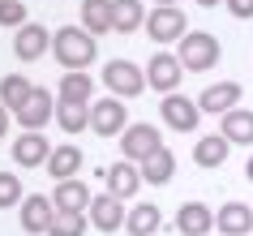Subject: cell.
I'll return each mask as SVG.
<instances>
[{
	"label": "cell",
	"mask_w": 253,
	"mask_h": 236,
	"mask_svg": "<svg viewBox=\"0 0 253 236\" xmlns=\"http://www.w3.org/2000/svg\"><path fill=\"white\" fill-rule=\"evenodd\" d=\"M52 56L65 73H86L99 56V39L86 26H60L52 35Z\"/></svg>",
	"instance_id": "obj_1"
},
{
	"label": "cell",
	"mask_w": 253,
	"mask_h": 236,
	"mask_svg": "<svg viewBox=\"0 0 253 236\" xmlns=\"http://www.w3.org/2000/svg\"><path fill=\"white\" fill-rule=\"evenodd\" d=\"M180 65L185 73H206V69L219 65V39H214L211 30H189L185 39H180Z\"/></svg>",
	"instance_id": "obj_2"
},
{
	"label": "cell",
	"mask_w": 253,
	"mask_h": 236,
	"mask_svg": "<svg viewBox=\"0 0 253 236\" xmlns=\"http://www.w3.org/2000/svg\"><path fill=\"white\" fill-rule=\"evenodd\" d=\"M103 86L116 99H137V94L146 91V69H137L133 60H107L103 65Z\"/></svg>",
	"instance_id": "obj_3"
},
{
	"label": "cell",
	"mask_w": 253,
	"mask_h": 236,
	"mask_svg": "<svg viewBox=\"0 0 253 236\" xmlns=\"http://www.w3.org/2000/svg\"><path fill=\"white\" fill-rule=\"evenodd\" d=\"M146 35L155 43H180L189 35V22H185V13L176 4H155L146 13Z\"/></svg>",
	"instance_id": "obj_4"
},
{
	"label": "cell",
	"mask_w": 253,
	"mask_h": 236,
	"mask_svg": "<svg viewBox=\"0 0 253 236\" xmlns=\"http://www.w3.org/2000/svg\"><path fill=\"white\" fill-rule=\"evenodd\" d=\"M90 129L99 138H120V133L129 129V107L120 103L116 94H107L99 103H90Z\"/></svg>",
	"instance_id": "obj_5"
},
{
	"label": "cell",
	"mask_w": 253,
	"mask_h": 236,
	"mask_svg": "<svg viewBox=\"0 0 253 236\" xmlns=\"http://www.w3.org/2000/svg\"><path fill=\"white\" fill-rule=\"evenodd\" d=\"M120 150H125V159H133V163H146L155 150H163V138H159L155 125L137 120V125H129V129L120 133Z\"/></svg>",
	"instance_id": "obj_6"
},
{
	"label": "cell",
	"mask_w": 253,
	"mask_h": 236,
	"mask_svg": "<svg viewBox=\"0 0 253 236\" xmlns=\"http://www.w3.org/2000/svg\"><path fill=\"white\" fill-rule=\"evenodd\" d=\"M159 112H163V125H168V129H176V133H193V129H198V120H202L198 99H185V94H176V91L163 94Z\"/></svg>",
	"instance_id": "obj_7"
},
{
	"label": "cell",
	"mask_w": 253,
	"mask_h": 236,
	"mask_svg": "<svg viewBox=\"0 0 253 236\" xmlns=\"http://www.w3.org/2000/svg\"><path fill=\"white\" fill-rule=\"evenodd\" d=\"M56 103H60V99H52L47 86H35L30 103L22 107V112H13V116H17V125H22L26 133H43V129H47V120L56 116Z\"/></svg>",
	"instance_id": "obj_8"
},
{
	"label": "cell",
	"mask_w": 253,
	"mask_h": 236,
	"mask_svg": "<svg viewBox=\"0 0 253 236\" xmlns=\"http://www.w3.org/2000/svg\"><path fill=\"white\" fill-rule=\"evenodd\" d=\"M180 73H185V65H180V56L172 52H155L146 60V86H155V91L172 94L176 86H180Z\"/></svg>",
	"instance_id": "obj_9"
},
{
	"label": "cell",
	"mask_w": 253,
	"mask_h": 236,
	"mask_svg": "<svg viewBox=\"0 0 253 236\" xmlns=\"http://www.w3.org/2000/svg\"><path fill=\"white\" fill-rule=\"evenodd\" d=\"M103 181H107V193L112 197L129 202V197L142 189V168H137L133 159H120V163H112V168L103 172Z\"/></svg>",
	"instance_id": "obj_10"
},
{
	"label": "cell",
	"mask_w": 253,
	"mask_h": 236,
	"mask_svg": "<svg viewBox=\"0 0 253 236\" xmlns=\"http://www.w3.org/2000/svg\"><path fill=\"white\" fill-rule=\"evenodd\" d=\"M52 223H56V202H52V197H43V193H30L26 202H22V228H26L30 236H43V232H52Z\"/></svg>",
	"instance_id": "obj_11"
},
{
	"label": "cell",
	"mask_w": 253,
	"mask_h": 236,
	"mask_svg": "<svg viewBox=\"0 0 253 236\" xmlns=\"http://www.w3.org/2000/svg\"><path fill=\"white\" fill-rule=\"evenodd\" d=\"M52 150L56 146H47L43 133H22V138H13V163L17 168H43L52 159Z\"/></svg>",
	"instance_id": "obj_12"
},
{
	"label": "cell",
	"mask_w": 253,
	"mask_h": 236,
	"mask_svg": "<svg viewBox=\"0 0 253 236\" xmlns=\"http://www.w3.org/2000/svg\"><path fill=\"white\" fill-rule=\"evenodd\" d=\"M13 52H17V60H39L43 52H52V35L39 26V22H26V26L13 35Z\"/></svg>",
	"instance_id": "obj_13"
},
{
	"label": "cell",
	"mask_w": 253,
	"mask_h": 236,
	"mask_svg": "<svg viewBox=\"0 0 253 236\" xmlns=\"http://www.w3.org/2000/svg\"><path fill=\"white\" fill-rule=\"evenodd\" d=\"M125 219H129V210H125V202L112 193H99L90 202V223L99 228V232H116V228H125Z\"/></svg>",
	"instance_id": "obj_14"
},
{
	"label": "cell",
	"mask_w": 253,
	"mask_h": 236,
	"mask_svg": "<svg viewBox=\"0 0 253 236\" xmlns=\"http://www.w3.org/2000/svg\"><path fill=\"white\" fill-rule=\"evenodd\" d=\"M240 82H214V86H206V91L198 94V107L202 112H219V116H227L232 107L240 103Z\"/></svg>",
	"instance_id": "obj_15"
},
{
	"label": "cell",
	"mask_w": 253,
	"mask_h": 236,
	"mask_svg": "<svg viewBox=\"0 0 253 236\" xmlns=\"http://www.w3.org/2000/svg\"><path fill=\"white\" fill-rule=\"evenodd\" d=\"M176 232H180V236H206V232H214V210L202 206V202H185V206L176 210Z\"/></svg>",
	"instance_id": "obj_16"
},
{
	"label": "cell",
	"mask_w": 253,
	"mask_h": 236,
	"mask_svg": "<svg viewBox=\"0 0 253 236\" xmlns=\"http://www.w3.org/2000/svg\"><path fill=\"white\" fill-rule=\"evenodd\" d=\"M52 202H56V210H73V215H90V189H86V181H60L56 185V193H52Z\"/></svg>",
	"instance_id": "obj_17"
},
{
	"label": "cell",
	"mask_w": 253,
	"mask_h": 236,
	"mask_svg": "<svg viewBox=\"0 0 253 236\" xmlns=\"http://www.w3.org/2000/svg\"><path fill=\"white\" fill-rule=\"evenodd\" d=\"M214 228L223 236H249L253 232V210L245 202H227V206L214 210Z\"/></svg>",
	"instance_id": "obj_18"
},
{
	"label": "cell",
	"mask_w": 253,
	"mask_h": 236,
	"mask_svg": "<svg viewBox=\"0 0 253 236\" xmlns=\"http://www.w3.org/2000/svg\"><path fill=\"white\" fill-rule=\"evenodd\" d=\"M227 150H232V142H227L223 133H211V138H198V146H193V163L206 172L223 168L227 163Z\"/></svg>",
	"instance_id": "obj_19"
},
{
	"label": "cell",
	"mask_w": 253,
	"mask_h": 236,
	"mask_svg": "<svg viewBox=\"0 0 253 236\" xmlns=\"http://www.w3.org/2000/svg\"><path fill=\"white\" fill-rule=\"evenodd\" d=\"M219 133L232 146H253V112L249 107H232L223 116V125H219Z\"/></svg>",
	"instance_id": "obj_20"
},
{
	"label": "cell",
	"mask_w": 253,
	"mask_h": 236,
	"mask_svg": "<svg viewBox=\"0 0 253 236\" xmlns=\"http://www.w3.org/2000/svg\"><path fill=\"white\" fill-rule=\"evenodd\" d=\"M137 26H146L142 0H112V30L116 35H133Z\"/></svg>",
	"instance_id": "obj_21"
},
{
	"label": "cell",
	"mask_w": 253,
	"mask_h": 236,
	"mask_svg": "<svg viewBox=\"0 0 253 236\" xmlns=\"http://www.w3.org/2000/svg\"><path fill=\"white\" fill-rule=\"evenodd\" d=\"M78 172H82V150L78 146H56L52 159H47V176L60 185V181H73Z\"/></svg>",
	"instance_id": "obj_22"
},
{
	"label": "cell",
	"mask_w": 253,
	"mask_h": 236,
	"mask_svg": "<svg viewBox=\"0 0 253 236\" xmlns=\"http://www.w3.org/2000/svg\"><path fill=\"white\" fill-rule=\"evenodd\" d=\"M125 228H129V236H155V232L163 228V210L155 206V202H142V206L129 210Z\"/></svg>",
	"instance_id": "obj_23"
},
{
	"label": "cell",
	"mask_w": 253,
	"mask_h": 236,
	"mask_svg": "<svg viewBox=\"0 0 253 236\" xmlns=\"http://www.w3.org/2000/svg\"><path fill=\"white\" fill-rule=\"evenodd\" d=\"M56 99L60 103H94V78L90 73H65Z\"/></svg>",
	"instance_id": "obj_24"
},
{
	"label": "cell",
	"mask_w": 253,
	"mask_h": 236,
	"mask_svg": "<svg viewBox=\"0 0 253 236\" xmlns=\"http://www.w3.org/2000/svg\"><path fill=\"white\" fill-rule=\"evenodd\" d=\"M82 26L99 35H112V0H82Z\"/></svg>",
	"instance_id": "obj_25"
},
{
	"label": "cell",
	"mask_w": 253,
	"mask_h": 236,
	"mask_svg": "<svg viewBox=\"0 0 253 236\" xmlns=\"http://www.w3.org/2000/svg\"><path fill=\"white\" fill-rule=\"evenodd\" d=\"M30 94H35V86H30L22 73H9V78H0V103L9 107V112H22V107L30 103Z\"/></svg>",
	"instance_id": "obj_26"
},
{
	"label": "cell",
	"mask_w": 253,
	"mask_h": 236,
	"mask_svg": "<svg viewBox=\"0 0 253 236\" xmlns=\"http://www.w3.org/2000/svg\"><path fill=\"white\" fill-rule=\"evenodd\" d=\"M142 168V181H150V185H168L172 181V172H176V155L163 146V150H155V155L146 159V163H137Z\"/></svg>",
	"instance_id": "obj_27"
},
{
	"label": "cell",
	"mask_w": 253,
	"mask_h": 236,
	"mask_svg": "<svg viewBox=\"0 0 253 236\" xmlns=\"http://www.w3.org/2000/svg\"><path fill=\"white\" fill-rule=\"evenodd\" d=\"M56 120L69 138H78L82 129H90V103H56Z\"/></svg>",
	"instance_id": "obj_28"
},
{
	"label": "cell",
	"mask_w": 253,
	"mask_h": 236,
	"mask_svg": "<svg viewBox=\"0 0 253 236\" xmlns=\"http://www.w3.org/2000/svg\"><path fill=\"white\" fill-rule=\"evenodd\" d=\"M47 236H86V215H73V210H56V223Z\"/></svg>",
	"instance_id": "obj_29"
},
{
	"label": "cell",
	"mask_w": 253,
	"mask_h": 236,
	"mask_svg": "<svg viewBox=\"0 0 253 236\" xmlns=\"http://www.w3.org/2000/svg\"><path fill=\"white\" fill-rule=\"evenodd\" d=\"M26 193H22V181H17V172H0V210L9 206H22Z\"/></svg>",
	"instance_id": "obj_30"
},
{
	"label": "cell",
	"mask_w": 253,
	"mask_h": 236,
	"mask_svg": "<svg viewBox=\"0 0 253 236\" xmlns=\"http://www.w3.org/2000/svg\"><path fill=\"white\" fill-rule=\"evenodd\" d=\"M0 26H26V0H0Z\"/></svg>",
	"instance_id": "obj_31"
},
{
	"label": "cell",
	"mask_w": 253,
	"mask_h": 236,
	"mask_svg": "<svg viewBox=\"0 0 253 236\" xmlns=\"http://www.w3.org/2000/svg\"><path fill=\"white\" fill-rule=\"evenodd\" d=\"M227 13L232 17H253V0H227Z\"/></svg>",
	"instance_id": "obj_32"
},
{
	"label": "cell",
	"mask_w": 253,
	"mask_h": 236,
	"mask_svg": "<svg viewBox=\"0 0 253 236\" xmlns=\"http://www.w3.org/2000/svg\"><path fill=\"white\" fill-rule=\"evenodd\" d=\"M4 133H9V107L0 103V138H4Z\"/></svg>",
	"instance_id": "obj_33"
},
{
	"label": "cell",
	"mask_w": 253,
	"mask_h": 236,
	"mask_svg": "<svg viewBox=\"0 0 253 236\" xmlns=\"http://www.w3.org/2000/svg\"><path fill=\"white\" fill-rule=\"evenodd\" d=\"M202 9H214V4H227V0H198Z\"/></svg>",
	"instance_id": "obj_34"
},
{
	"label": "cell",
	"mask_w": 253,
	"mask_h": 236,
	"mask_svg": "<svg viewBox=\"0 0 253 236\" xmlns=\"http://www.w3.org/2000/svg\"><path fill=\"white\" fill-rule=\"evenodd\" d=\"M245 176H249V181H253V155H249V163H245Z\"/></svg>",
	"instance_id": "obj_35"
},
{
	"label": "cell",
	"mask_w": 253,
	"mask_h": 236,
	"mask_svg": "<svg viewBox=\"0 0 253 236\" xmlns=\"http://www.w3.org/2000/svg\"><path fill=\"white\" fill-rule=\"evenodd\" d=\"M155 4H176V0H155Z\"/></svg>",
	"instance_id": "obj_36"
}]
</instances>
